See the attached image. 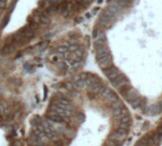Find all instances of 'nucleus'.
Wrapping results in <instances>:
<instances>
[{
    "label": "nucleus",
    "instance_id": "nucleus-1",
    "mask_svg": "<svg viewBox=\"0 0 162 146\" xmlns=\"http://www.w3.org/2000/svg\"><path fill=\"white\" fill-rule=\"evenodd\" d=\"M112 84H113L114 87L119 89V88H121V87L124 86V85L129 84V80H128V78L125 76V75H123V74H119V75L112 81Z\"/></svg>",
    "mask_w": 162,
    "mask_h": 146
},
{
    "label": "nucleus",
    "instance_id": "nucleus-2",
    "mask_svg": "<svg viewBox=\"0 0 162 146\" xmlns=\"http://www.w3.org/2000/svg\"><path fill=\"white\" fill-rule=\"evenodd\" d=\"M103 73H104V75H106L111 81H113V80L119 75L118 69H117L116 67L113 66V65L111 67L106 68V69H103Z\"/></svg>",
    "mask_w": 162,
    "mask_h": 146
},
{
    "label": "nucleus",
    "instance_id": "nucleus-3",
    "mask_svg": "<svg viewBox=\"0 0 162 146\" xmlns=\"http://www.w3.org/2000/svg\"><path fill=\"white\" fill-rule=\"evenodd\" d=\"M95 53H96V59L99 60L103 57H107L110 55V51L108 47L105 45V46H102V47H98L95 49Z\"/></svg>",
    "mask_w": 162,
    "mask_h": 146
},
{
    "label": "nucleus",
    "instance_id": "nucleus-4",
    "mask_svg": "<svg viewBox=\"0 0 162 146\" xmlns=\"http://www.w3.org/2000/svg\"><path fill=\"white\" fill-rule=\"evenodd\" d=\"M97 61H98L99 66L101 67L102 69H106V68L111 67L113 65V59H112V56H111V55L103 57V58H101V59L97 60Z\"/></svg>",
    "mask_w": 162,
    "mask_h": 146
},
{
    "label": "nucleus",
    "instance_id": "nucleus-5",
    "mask_svg": "<svg viewBox=\"0 0 162 146\" xmlns=\"http://www.w3.org/2000/svg\"><path fill=\"white\" fill-rule=\"evenodd\" d=\"M162 110L161 108L159 107L158 104H152L150 105L149 107H147V109L145 110V112L148 114V115H151V116H154V115H158V114L161 112Z\"/></svg>",
    "mask_w": 162,
    "mask_h": 146
},
{
    "label": "nucleus",
    "instance_id": "nucleus-6",
    "mask_svg": "<svg viewBox=\"0 0 162 146\" xmlns=\"http://www.w3.org/2000/svg\"><path fill=\"white\" fill-rule=\"evenodd\" d=\"M16 51V46L14 44H6L4 47L2 48L1 50V54L2 55H10V54H13Z\"/></svg>",
    "mask_w": 162,
    "mask_h": 146
},
{
    "label": "nucleus",
    "instance_id": "nucleus-7",
    "mask_svg": "<svg viewBox=\"0 0 162 146\" xmlns=\"http://www.w3.org/2000/svg\"><path fill=\"white\" fill-rule=\"evenodd\" d=\"M137 96H139L138 95V93H137V91L136 90H134V89H130L129 90V92L127 93V94H126V99H127V100H128L129 102L130 101H132V100H133L134 99H136Z\"/></svg>",
    "mask_w": 162,
    "mask_h": 146
},
{
    "label": "nucleus",
    "instance_id": "nucleus-8",
    "mask_svg": "<svg viewBox=\"0 0 162 146\" xmlns=\"http://www.w3.org/2000/svg\"><path fill=\"white\" fill-rule=\"evenodd\" d=\"M108 10H109L110 12H112L114 15H116V14H118L119 12H120V7L114 1V2H112V3L109 5Z\"/></svg>",
    "mask_w": 162,
    "mask_h": 146
},
{
    "label": "nucleus",
    "instance_id": "nucleus-9",
    "mask_svg": "<svg viewBox=\"0 0 162 146\" xmlns=\"http://www.w3.org/2000/svg\"><path fill=\"white\" fill-rule=\"evenodd\" d=\"M120 8H128L132 5V0H114Z\"/></svg>",
    "mask_w": 162,
    "mask_h": 146
},
{
    "label": "nucleus",
    "instance_id": "nucleus-10",
    "mask_svg": "<svg viewBox=\"0 0 162 146\" xmlns=\"http://www.w3.org/2000/svg\"><path fill=\"white\" fill-rule=\"evenodd\" d=\"M102 15H103L104 17H106L107 19H109L110 21H113V20H114V19L116 18V17H115V15H114L112 12H110L108 9L104 10V11L102 12Z\"/></svg>",
    "mask_w": 162,
    "mask_h": 146
},
{
    "label": "nucleus",
    "instance_id": "nucleus-11",
    "mask_svg": "<svg viewBox=\"0 0 162 146\" xmlns=\"http://www.w3.org/2000/svg\"><path fill=\"white\" fill-rule=\"evenodd\" d=\"M98 23L100 24V26L101 27H103V28H106V27H109L110 24H111V21H110L109 19H107L106 17H104L103 15H101L98 19Z\"/></svg>",
    "mask_w": 162,
    "mask_h": 146
},
{
    "label": "nucleus",
    "instance_id": "nucleus-12",
    "mask_svg": "<svg viewBox=\"0 0 162 146\" xmlns=\"http://www.w3.org/2000/svg\"><path fill=\"white\" fill-rule=\"evenodd\" d=\"M130 89H132V87H131L129 84H126V85H124V86H122L121 88H119L120 94L123 95V96H126V94H127V93L129 92V90Z\"/></svg>",
    "mask_w": 162,
    "mask_h": 146
},
{
    "label": "nucleus",
    "instance_id": "nucleus-13",
    "mask_svg": "<svg viewBox=\"0 0 162 146\" xmlns=\"http://www.w3.org/2000/svg\"><path fill=\"white\" fill-rule=\"evenodd\" d=\"M87 84H86L85 80H77L73 83V89L74 88H78V89H82V88H85Z\"/></svg>",
    "mask_w": 162,
    "mask_h": 146
},
{
    "label": "nucleus",
    "instance_id": "nucleus-14",
    "mask_svg": "<svg viewBox=\"0 0 162 146\" xmlns=\"http://www.w3.org/2000/svg\"><path fill=\"white\" fill-rule=\"evenodd\" d=\"M57 11V7L54 6V5H51L49 6L46 10V14H44L45 15H51V14H55V12Z\"/></svg>",
    "mask_w": 162,
    "mask_h": 146
},
{
    "label": "nucleus",
    "instance_id": "nucleus-15",
    "mask_svg": "<svg viewBox=\"0 0 162 146\" xmlns=\"http://www.w3.org/2000/svg\"><path fill=\"white\" fill-rule=\"evenodd\" d=\"M106 98H107V100H108V101H110L111 103H113V102L116 101V100L118 99V98H117V94H114V93H113V92H112L111 94H108Z\"/></svg>",
    "mask_w": 162,
    "mask_h": 146
},
{
    "label": "nucleus",
    "instance_id": "nucleus-16",
    "mask_svg": "<svg viewBox=\"0 0 162 146\" xmlns=\"http://www.w3.org/2000/svg\"><path fill=\"white\" fill-rule=\"evenodd\" d=\"M150 136L152 137V141L154 143V145H157L159 142H160V139H159V135L158 134H155V133H152L150 134Z\"/></svg>",
    "mask_w": 162,
    "mask_h": 146
},
{
    "label": "nucleus",
    "instance_id": "nucleus-17",
    "mask_svg": "<svg viewBox=\"0 0 162 146\" xmlns=\"http://www.w3.org/2000/svg\"><path fill=\"white\" fill-rule=\"evenodd\" d=\"M68 7H69V4L67 3L66 1L62 2L61 4H60V6H59V13H60V14H63L65 11H67V10H68Z\"/></svg>",
    "mask_w": 162,
    "mask_h": 146
},
{
    "label": "nucleus",
    "instance_id": "nucleus-18",
    "mask_svg": "<svg viewBox=\"0 0 162 146\" xmlns=\"http://www.w3.org/2000/svg\"><path fill=\"white\" fill-rule=\"evenodd\" d=\"M140 101H141V99H140L139 96H137L136 99H134L133 100L130 101V103H131V105H132V107H133V108H136V107H138V106H139Z\"/></svg>",
    "mask_w": 162,
    "mask_h": 146
},
{
    "label": "nucleus",
    "instance_id": "nucleus-19",
    "mask_svg": "<svg viewBox=\"0 0 162 146\" xmlns=\"http://www.w3.org/2000/svg\"><path fill=\"white\" fill-rule=\"evenodd\" d=\"M131 121H132V119L131 118L129 117V116H125L123 118L120 119V124H131Z\"/></svg>",
    "mask_w": 162,
    "mask_h": 146
},
{
    "label": "nucleus",
    "instance_id": "nucleus-20",
    "mask_svg": "<svg viewBox=\"0 0 162 146\" xmlns=\"http://www.w3.org/2000/svg\"><path fill=\"white\" fill-rule=\"evenodd\" d=\"M40 122H41V120H40V118H39L38 116H35V117L31 120V124H32L33 126H37V125L40 124Z\"/></svg>",
    "mask_w": 162,
    "mask_h": 146
},
{
    "label": "nucleus",
    "instance_id": "nucleus-21",
    "mask_svg": "<svg viewBox=\"0 0 162 146\" xmlns=\"http://www.w3.org/2000/svg\"><path fill=\"white\" fill-rule=\"evenodd\" d=\"M121 107H123V104L122 102L120 101V100H116V101H114L112 103V108L113 109H117V108H121Z\"/></svg>",
    "mask_w": 162,
    "mask_h": 146
},
{
    "label": "nucleus",
    "instance_id": "nucleus-22",
    "mask_svg": "<svg viewBox=\"0 0 162 146\" xmlns=\"http://www.w3.org/2000/svg\"><path fill=\"white\" fill-rule=\"evenodd\" d=\"M139 106H140L141 110L145 111V110H146V106H147V99L142 98V99H141V101H140V104H139Z\"/></svg>",
    "mask_w": 162,
    "mask_h": 146
},
{
    "label": "nucleus",
    "instance_id": "nucleus-23",
    "mask_svg": "<svg viewBox=\"0 0 162 146\" xmlns=\"http://www.w3.org/2000/svg\"><path fill=\"white\" fill-rule=\"evenodd\" d=\"M40 23L42 24H49L50 23V19L48 17L47 15H45V14H42L41 16H40Z\"/></svg>",
    "mask_w": 162,
    "mask_h": 146
},
{
    "label": "nucleus",
    "instance_id": "nucleus-24",
    "mask_svg": "<svg viewBox=\"0 0 162 146\" xmlns=\"http://www.w3.org/2000/svg\"><path fill=\"white\" fill-rule=\"evenodd\" d=\"M136 146H150V145H149L148 141L146 140V138H145V137H143V138H141V139H139V140H138Z\"/></svg>",
    "mask_w": 162,
    "mask_h": 146
},
{
    "label": "nucleus",
    "instance_id": "nucleus-25",
    "mask_svg": "<svg viewBox=\"0 0 162 146\" xmlns=\"http://www.w3.org/2000/svg\"><path fill=\"white\" fill-rule=\"evenodd\" d=\"M48 46H49V42H48V41H44V42H42V43H40V44H39L38 49H39V51H43V50H45Z\"/></svg>",
    "mask_w": 162,
    "mask_h": 146
},
{
    "label": "nucleus",
    "instance_id": "nucleus-26",
    "mask_svg": "<svg viewBox=\"0 0 162 146\" xmlns=\"http://www.w3.org/2000/svg\"><path fill=\"white\" fill-rule=\"evenodd\" d=\"M74 55H75L76 57H79V58H82L83 56H84V52L82 49H77L75 52H74Z\"/></svg>",
    "mask_w": 162,
    "mask_h": 146
},
{
    "label": "nucleus",
    "instance_id": "nucleus-27",
    "mask_svg": "<svg viewBox=\"0 0 162 146\" xmlns=\"http://www.w3.org/2000/svg\"><path fill=\"white\" fill-rule=\"evenodd\" d=\"M15 5H16V1H15V0H14V1H13V2H12V3L10 4V6H9V10H8V11H9V13H10V14L14 12V8H15Z\"/></svg>",
    "mask_w": 162,
    "mask_h": 146
},
{
    "label": "nucleus",
    "instance_id": "nucleus-28",
    "mask_svg": "<svg viewBox=\"0 0 162 146\" xmlns=\"http://www.w3.org/2000/svg\"><path fill=\"white\" fill-rule=\"evenodd\" d=\"M76 119H77L78 121H80V122H83V121L85 120V116H84L82 113L77 114V115H76Z\"/></svg>",
    "mask_w": 162,
    "mask_h": 146
},
{
    "label": "nucleus",
    "instance_id": "nucleus-29",
    "mask_svg": "<svg viewBox=\"0 0 162 146\" xmlns=\"http://www.w3.org/2000/svg\"><path fill=\"white\" fill-rule=\"evenodd\" d=\"M64 134H65V136H67L68 137H72V136H73L74 131L71 130V129H66V131H65Z\"/></svg>",
    "mask_w": 162,
    "mask_h": 146
},
{
    "label": "nucleus",
    "instance_id": "nucleus-30",
    "mask_svg": "<svg viewBox=\"0 0 162 146\" xmlns=\"http://www.w3.org/2000/svg\"><path fill=\"white\" fill-rule=\"evenodd\" d=\"M56 65H57V67H58L59 69H61V70H66L67 69V65L65 62H57Z\"/></svg>",
    "mask_w": 162,
    "mask_h": 146
},
{
    "label": "nucleus",
    "instance_id": "nucleus-31",
    "mask_svg": "<svg viewBox=\"0 0 162 146\" xmlns=\"http://www.w3.org/2000/svg\"><path fill=\"white\" fill-rule=\"evenodd\" d=\"M32 20H33V22H34V23L39 24V23H40V15H38V14L33 15V18H32Z\"/></svg>",
    "mask_w": 162,
    "mask_h": 146
},
{
    "label": "nucleus",
    "instance_id": "nucleus-32",
    "mask_svg": "<svg viewBox=\"0 0 162 146\" xmlns=\"http://www.w3.org/2000/svg\"><path fill=\"white\" fill-rule=\"evenodd\" d=\"M65 87H66V89L69 90V91H73V83H71V82H66Z\"/></svg>",
    "mask_w": 162,
    "mask_h": 146
},
{
    "label": "nucleus",
    "instance_id": "nucleus-33",
    "mask_svg": "<svg viewBox=\"0 0 162 146\" xmlns=\"http://www.w3.org/2000/svg\"><path fill=\"white\" fill-rule=\"evenodd\" d=\"M68 49H69V51H70V52L74 53L76 50L78 49V46H77V45H75V44H71V45H70V46H69V48H68Z\"/></svg>",
    "mask_w": 162,
    "mask_h": 146
},
{
    "label": "nucleus",
    "instance_id": "nucleus-34",
    "mask_svg": "<svg viewBox=\"0 0 162 146\" xmlns=\"http://www.w3.org/2000/svg\"><path fill=\"white\" fill-rule=\"evenodd\" d=\"M57 52L59 53V54H64V53L68 52V49L65 46H60V47L57 49Z\"/></svg>",
    "mask_w": 162,
    "mask_h": 146
},
{
    "label": "nucleus",
    "instance_id": "nucleus-35",
    "mask_svg": "<svg viewBox=\"0 0 162 146\" xmlns=\"http://www.w3.org/2000/svg\"><path fill=\"white\" fill-rule=\"evenodd\" d=\"M88 77H89V74L88 73H82L79 75V79L80 80H86L88 79Z\"/></svg>",
    "mask_w": 162,
    "mask_h": 146
},
{
    "label": "nucleus",
    "instance_id": "nucleus-36",
    "mask_svg": "<svg viewBox=\"0 0 162 146\" xmlns=\"http://www.w3.org/2000/svg\"><path fill=\"white\" fill-rule=\"evenodd\" d=\"M59 59H60V58H59V56H57V55L51 57V60H52V62H54V63L59 62Z\"/></svg>",
    "mask_w": 162,
    "mask_h": 146
},
{
    "label": "nucleus",
    "instance_id": "nucleus-37",
    "mask_svg": "<svg viewBox=\"0 0 162 146\" xmlns=\"http://www.w3.org/2000/svg\"><path fill=\"white\" fill-rule=\"evenodd\" d=\"M9 20H10L9 16H6L4 18V20H3V24H2V27H3V28H5V27L7 26V24L9 23Z\"/></svg>",
    "mask_w": 162,
    "mask_h": 146
},
{
    "label": "nucleus",
    "instance_id": "nucleus-38",
    "mask_svg": "<svg viewBox=\"0 0 162 146\" xmlns=\"http://www.w3.org/2000/svg\"><path fill=\"white\" fill-rule=\"evenodd\" d=\"M97 35H98V31H97V29L96 28H95L93 30V37L96 38L97 37Z\"/></svg>",
    "mask_w": 162,
    "mask_h": 146
},
{
    "label": "nucleus",
    "instance_id": "nucleus-39",
    "mask_svg": "<svg viewBox=\"0 0 162 146\" xmlns=\"http://www.w3.org/2000/svg\"><path fill=\"white\" fill-rule=\"evenodd\" d=\"M47 2H49L50 4H52V5H53V4H56V3H58L60 0H46Z\"/></svg>",
    "mask_w": 162,
    "mask_h": 146
},
{
    "label": "nucleus",
    "instance_id": "nucleus-40",
    "mask_svg": "<svg viewBox=\"0 0 162 146\" xmlns=\"http://www.w3.org/2000/svg\"><path fill=\"white\" fill-rule=\"evenodd\" d=\"M14 146H23V144H22V142L19 141V140H15L14 142Z\"/></svg>",
    "mask_w": 162,
    "mask_h": 146
},
{
    "label": "nucleus",
    "instance_id": "nucleus-41",
    "mask_svg": "<svg viewBox=\"0 0 162 146\" xmlns=\"http://www.w3.org/2000/svg\"><path fill=\"white\" fill-rule=\"evenodd\" d=\"M6 8V2H2V1H0V9H5Z\"/></svg>",
    "mask_w": 162,
    "mask_h": 146
},
{
    "label": "nucleus",
    "instance_id": "nucleus-42",
    "mask_svg": "<svg viewBox=\"0 0 162 146\" xmlns=\"http://www.w3.org/2000/svg\"><path fill=\"white\" fill-rule=\"evenodd\" d=\"M81 1H82V3H83V4L86 6L87 4H90V3L92 2V1H93V0H81Z\"/></svg>",
    "mask_w": 162,
    "mask_h": 146
},
{
    "label": "nucleus",
    "instance_id": "nucleus-43",
    "mask_svg": "<svg viewBox=\"0 0 162 146\" xmlns=\"http://www.w3.org/2000/svg\"><path fill=\"white\" fill-rule=\"evenodd\" d=\"M82 20H83V17H80V16L75 18V21L76 22H78V23H79V22H82Z\"/></svg>",
    "mask_w": 162,
    "mask_h": 146
},
{
    "label": "nucleus",
    "instance_id": "nucleus-44",
    "mask_svg": "<svg viewBox=\"0 0 162 146\" xmlns=\"http://www.w3.org/2000/svg\"><path fill=\"white\" fill-rule=\"evenodd\" d=\"M48 91L47 89H46V87H45V89H44V99H46V94H47Z\"/></svg>",
    "mask_w": 162,
    "mask_h": 146
},
{
    "label": "nucleus",
    "instance_id": "nucleus-45",
    "mask_svg": "<svg viewBox=\"0 0 162 146\" xmlns=\"http://www.w3.org/2000/svg\"><path fill=\"white\" fill-rule=\"evenodd\" d=\"M88 95L90 96V99H94V95H95V94H94V93H93V94H92V93H89V94H88Z\"/></svg>",
    "mask_w": 162,
    "mask_h": 146
},
{
    "label": "nucleus",
    "instance_id": "nucleus-46",
    "mask_svg": "<svg viewBox=\"0 0 162 146\" xmlns=\"http://www.w3.org/2000/svg\"><path fill=\"white\" fill-rule=\"evenodd\" d=\"M0 1H2V2H6L7 0H0Z\"/></svg>",
    "mask_w": 162,
    "mask_h": 146
},
{
    "label": "nucleus",
    "instance_id": "nucleus-47",
    "mask_svg": "<svg viewBox=\"0 0 162 146\" xmlns=\"http://www.w3.org/2000/svg\"><path fill=\"white\" fill-rule=\"evenodd\" d=\"M161 127H162V126H161Z\"/></svg>",
    "mask_w": 162,
    "mask_h": 146
}]
</instances>
